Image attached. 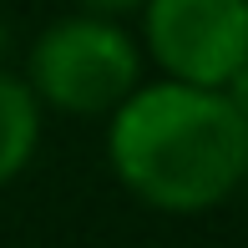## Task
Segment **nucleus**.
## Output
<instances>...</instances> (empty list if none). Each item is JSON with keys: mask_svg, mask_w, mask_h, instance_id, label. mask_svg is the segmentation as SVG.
Instances as JSON below:
<instances>
[{"mask_svg": "<svg viewBox=\"0 0 248 248\" xmlns=\"http://www.w3.org/2000/svg\"><path fill=\"white\" fill-rule=\"evenodd\" d=\"M107 162L137 202L193 218L238 193L248 172V127L223 92L162 76L142 81L107 117Z\"/></svg>", "mask_w": 248, "mask_h": 248, "instance_id": "obj_1", "label": "nucleus"}, {"mask_svg": "<svg viewBox=\"0 0 248 248\" xmlns=\"http://www.w3.org/2000/svg\"><path fill=\"white\" fill-rule=\"evenodd\" d=\"M31 96L61 117H111L142 86V46L122 20L71 10L51 20L26 51Z\"/></svg>", "mask_w": 248, "mask_h": 248, "instance_id": "obj_2", "label": "nucleus"}, {"mask_svg": "<svg viewBox=\"0 0 248 248\" xmlns=\"http://www.w3.org/2000/svg\"><path fill=\"white\" fill-rule=\"evenodd\" d=\"M137 46L167 81L223 92L248 61V0H147Z\"/></svg>", "mask_w": 248, "mask_h": 248, "instance_id": "obj_3", "label": "nucleus"}, {"mask_svg": "<svg viewBox=\"0 0 248 248\" xmlns=\"http://www.w3.org/2000/svg\"><path fill=\"white\" fill-rule=\"evenodd\" d=\"M41 122H46V111L31 96V86L20 76L0 71V187L31 167V157L41 147Z\"/></svg>", "mask_w": 248, "mask_h": 248, "instance_id": "obj_4", "label": "nucleus"}, {"mask_svg": "<svg viewBox=\"0 0 248 248\" xmlns=\"http://www.w3.org/2000/svg\"><path fill=\"white\" fill-rule=\"evenodd\" d=\"M223 96H228V107L238 111V122L248 127V61L238 66V71H233V81L223 86Z\"/></svg>", "mask_w": 248, "mask_h": 248, "instance_id": "obj_5", "label": "nucleus"}, {"mask_svg": "<svg viewBox=\"0 0 248 248\" xmlns=\"http://www.w3.org/2000/svg\"><path fill=\"white\" fill-rule=\"evenodd\" d=\"M147 0H76V10H92V16H111V20H122V16H132V10H142Z\"/></svg>", "mask_w": 248, "mask_h": 248, "instance_id": "obj_6", "label": "nucleus"}, {"mask_svg": "<svg viewBox=\"0 0 248 248\" xmlns=\"http://www.w3.org/2000/svg\"><path fill=\"white\" fill-rule=\"evenodd\" d=\"M238 193H243V198H248V172H243V183H238Z\"/></svg>", "mask_w": 248, "mask_h": 248, "instance_id": "obj_7", "label": "nucleus"}]
</instances>
